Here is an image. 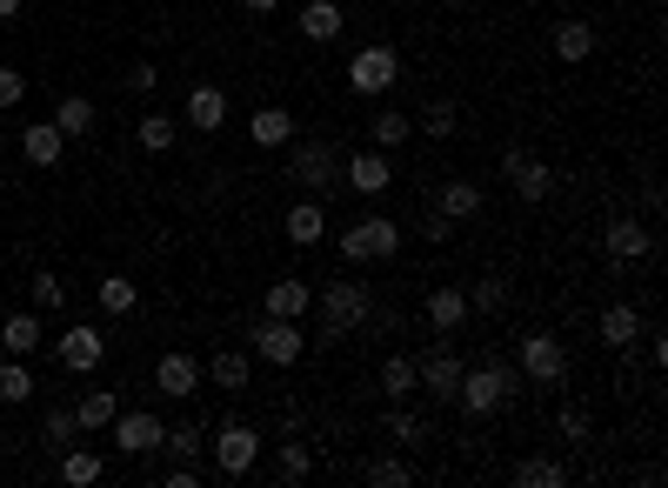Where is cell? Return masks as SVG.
I'll use <instances>...</instances> for the list:
<instances>
[{"instance_id":"cell-18","label":"cell","mask_w":668,"mask_h":488,"mask_svg":"<svg viewBox=\"0 0 668 488\" xmlns=\"http://www.w3.org/2000/svg\"><path fill=\"white\" fill-rule=\"evenodd\" d=\"M227 121V95L214 88V80H201V88L188 95V127H201V134H214Z\"/></svg>"},{"instance_id":"cell-13","label":"cell","mask_w":668,"mask_h":488,"mask_svg":"<svg viewBox=\"0 0 668 488\" xmlns=\"http://www.w3.org/2000/svg\"><path fill=\"white\" fill-rule=\"evenodd\" d=\"M501 168H509V181H515V195H522V201H548V195H555V175L542 168L535 154H522V147H515L509 160H501Z\"/></svg>"},{"instance_id":"cell-39","label":"cell","mask_w":668,"mask_h":488,"mask_svg":"<svg viewBox=\"0 0 668 488\" xmlns=\"http://www.w3.org/2000/svg\"><path fill=\"white\" fill-rule=\"evenodd\" d=\"M468 308L501 314V308H509V281H494V275H488V281H475V288H468Z\"/></svg>"},{"instance_id":"cell-48","label":"cell","mask_w":668,"mask_h":488,"mask_svg":"<svg viewBox=\"0 0 668 488\" xmlns=\"http://www.w3.org/2000/svg\"><path fill=\"white\" fill-rule=\"evenodd\" d=\"M127 88H134V95H154V88H160V74H154V67H147V60H141V67H134V74H127Z\"/></svg>"},{"instance_id":"cell-5","label":"cell","mask_w":668,"mask_h":488,"mask_svg":"<svg viewBox=\"0 0 668 488\" xmlns=\"http://www.w3.org/2000/svg\"><path fill=\"white\" fill-rule=\"evenodd\" d=\"M401 248V228L388 221V214H368V221H355L348 234H342V255L348 262H388Z\"/></svg>"},{"instance_id":"cell-40","label":"cell","mask_w":668,"mask_h":488,"mask_svg":"<svg viewBox=\"0 0 668 488\" xmlns=\"http://www.w3.org/2000/svg\"><path fill=\"white\" fill-rule=\"evenodd\" d=\"M388 435L408 442V448H422V442H428V422H422V415H408V409H394V415H388Z\"/></svg>"},{"instance_id":"cell-22","label":"cell","mask_w":668,"mask_h":488,"mask_svg":"<svg viewBox=\"0 0 668 488\" xmlns=\"http://www.w3.org/2000/svg\"><path fill=\"white\" fill-rule=\"evenodd\" d=\"M247 134H255V147H288L294 141V114L288 108H255V127Z\"/></svg>"},{"instance_id":"cell-49","label":"cell","mask_w":668,"mask_h":488,"mask_svg":"<svg viewBox=\"0 0 668 488\" xmlns=\"http://www.w3.org/2000/svg\"><path fill=\"white\" fill-rule=\"evenodd\" d=\"M201 475H194V462H181V468H167V488H194Z\"/></svg>"},{"instance_id":"cell-34","label":"cell","mask_w":668,"mask_h":488,"mask_svg":"<svg viewBox=\"0 0 668 488\" xmlns=\"http://www.w3.org/2000/svg\"><path fill=\"white\" fill-rule=\"evenodd\" d=\"M368 134H375V147L388 154V147H401V141L414 134V121H408L401 108H388V114H375V127H368Z\"/></svg>"},{"instance_id":"cell-23","label":"cell","mask_w":668,"mask_h":488,"mask_svg":"<svg viewBox=\"0 0 668 488\" xmlns=\"http://www.w3.org/2000/svg\"><path fill=\"white\" fill-rule=\"evenodd\" d=\"M114 415H121V395H108V388H94V395H80V401H74V422L88 429V435H94V429H108Z\"/></svg>"},{"instance_id":"cell-51","label":"cell","mask_w":668,"mask_h":488,"mask_svg":"<svg viewBox=\"0 0 668 488\" xmlns=\"http://www.w3.org/2000/svg\"><path fill=\"white\" fill-rule=\"evenodd\" d=\"M21 8H27V0H0V21H14Z\"/></svg>"},{"instance_id":"cell-30","label":"cell","mask_w":668,"mask_h":488,"mask_svg":"<svg viewBox=\"0 0 668 488\" xmlns=\"http://www.w3.org/2000/svg\"><path fill=\"white\" fill-rule=\"evenodd\" d=\"M60 481L94 488V481H101V455H94V448H60Z\"/></svg>"},{"instance_id":"cell-26","label":"cell","mask_w":668,"mask_h":488,"mask_svg":"<svg viewBox=\"0 0 668 488\" xmlns=\"http://www.w3.org/2000/svg\"><path fill=\"white\" fill-rule=\"evenodd\" d=\"M301 34H308L314 47H327L334 34H342V8H334V0H308V14H301Z\"/></svg>"},{"instance_id":"cell-42","label":"cell","mask_w":668,"mask_h":488,"mask_svg":"<svg viewBox=\"0 0 668 488\" xmlns=\"http://www.w3.org/2000/svg\"><path fill=\"white\" fill-rule=\"evenodd\" d=\"M308 468H314V455H308V442H294V435H288V442H281V481H301Z\"/></svg>"},{"instance_id":"cell-19","label":"cell","mask_w":668,"mask_h":488,"mask_svg":"<svg viewBox=\"0 0 668 488\" xmlns=\"http://www.w3.org/2000/svg\"><path fill=\"white\" fill-rule=\"evenodd\" d=\"M602 342H609V348H635V342H642V314H635L628 301L602 308Z\"/></svg>"},{"instance_id":"cell-15","label":"cell","mask_w":668,"mask_h":488,"mask_svg":"<svg viewBox=\"0 0 668 488\" xmlns=\"http://www.w3.org/2000/svg\"><path fill=\"white\" fill-rule=\"evenodd\" d=\"M388 181H394V168H388L381 147H361V154L348 160V188H355V195H388Z\"/></svg>"},{"instance_id":"cell-8","label":"cell","mask_w":668,"mask_h":488,"mask_svg":"<svg viewBox=\"0 0 668 488\" xmlns=\"http://www.w3.org/2000/svg\"><path fill=\"white\" fill-rule=\"evenodd\" d=\"M214 462H221V475H247V468L261 462V429L221 422V435H214Z\"/></svg>"},{"instance_id":"cell-17","label":"cell","mask_w":668,"mask_h":488,"mask_svg":"<svg viewBox=\"0 0 668 488\" xmlns=\"http://www.w3.org/2000/svg\"><path fill=\"white\" fill-rule=\"evenodd\" d=\"M327 234V208L308 195V201H294L288 208V241H294V248H314V241Z\"/></svg>"},{"instance_id":"cell-6","label":"cell","mask_w":668,"mask_h":488,"mask_svg":"<svg viewBox=\"0 0 668 488\" xmlns=\"http://www.w3.org/2000/svg\"><path fill=\"white\" fill-rule=\"evenodd\" d=\"M108 429H114V448H121V455H154V448H167V422H160L154 409H121Z\"/></svg>"},{"instance_id":"cell-7","label":"cell","mask_w":668,"mask_h":488,"mask_svg":"<svg viewBox=\"0 0 668 488\" xmlns=\"http://www.w3.org/2000/svg\"><path fill=\"white\" fill-rule=\"evenodd\" d=\"M301 348H308L301 321H281V314L255 321V355H261V362H275V368H294V362H301Z\"/></svg>"},{"instance_id":"cell-20","label":"cell","mask_w":668,"mask_h":488,"mask_svg":"<svg viewBox=\"0 0 668 488\" xmlns=\"http://www.w3.org/2000/svg\"><path fill=\"white\" fill-rule=\"evenodd\" d=\"M308 308H314V288H308V281H294V275H288V281H275V288H268V314H281V321H301Z\"/></svg>"},{"instance_id":"cell-33","label":"cell","mask_w":668,"mask_h":488,"mask_svg":"<svg viewBox=\"0 0 668 488\" xmlns=\"http://www.w3.org/2000/svg\"><path fill=\"white\" fill-rule=\"evenodd\" d=\"M41 435H47V448H74L80 422H74V409H67V401H54V409L41 415Z\"/></svg>"},{"instance_id":"cell-16","label":"cell","mask_w":668,"mask_h":488,"mask_svg":"<svg viewBox=\"0 0 668 488\" xmlns=\"http://www.w3.org/2000/svg\"><path fill=\"white\" fill-rule=\"evenodd\" d=\"M21 154L34 160V168H54V160L67 154V134H60L54 121H41V127H21Z\"/></svg>"},{"instance_id":"cell-37","label":"cell","mask_w":668,"mask_h":488,"mask_svg":"<svg viewBox=\"0 0 668 488\" xmlns=\"http://www.w3.org/2000/svg\"><path fill=\"white\" fill-rule=\"evenodd\" d=\"M34 395V375L21 368V355H8L0 362V401H27Z\"/></svg>"},{"instance_id":"cell-9","label":"cell","mask_w":668,"mask_h":488,"mask_svg":"<svg viewBox=\"0 0 668 488\" xmlns=\"http://www.w3.org/2000/svg\"><path fill=\"white\" fill-rule=\"evenodd\" d=\"M414 381H422L435 401H455V388H461V355H455L448 342H435L422 362H414Z\"/></svg>"},{"instance_id":"cell-44","label":"cell","mask_w":668,"mask_h":488,"mask_svg":"<svg viewBox=\"0 0 668 488\" xmlns=\"http://www.w3.org/2000/svg\"><path fill=\"white\" fill-rule=\"evenodd\" d=\"M167 448H175V455H201V422H181V429H167Z\"/></svg>"},{"instance_id":"cell-28","label":"cell","mask_w":668,"mask_h":488,"mask_svg":"<svg viewBox=\"0 0 668 488\" xmlns=\"http://www.w3.org/2000/svg\"><path fill=\"white\" fill-rule=\"evenodd\" d=\"M555 54H561V60H589V54H595V27H589V21H561V27H555Z\"/></svg>"},{"instance_id":"cell-1","label":"cell","mask_w":668,"mask_h":488,"mask_svg":"<svg viewBox=\"0 0 668 488\" xmlns=\"http://www.w3.org/2000/svg\"><path fill=\"white\" fill-rule=\"evenodd\" d=\"M314 308H321V335L342 342L348 329H361V321H368L375 295H368V281H355V275H334V281L314 288Z\"/></svg>"},{"instance_id":"cell-46","label":"cell","mask_w":668,"mask_h":488,"mask_svg":"<svg viewBox=\"0 0 668 488\" xmlns=\"http://www.w3.org/2000/svg\"><path fill=\"white\" fill-rule=\"evenodd\" d=\"M21 95H27V80L14 67H0V108H21Z\"/></svg>"},{"instance_id":"cell-41","label":"cell","mask_w":668,"mask_h":488,"mask_svg":"<svg viewBox=\"0 0 668 488\" xmlns=\"http://www.w3.org/2000/svg\"><path fill=\"white\" fill-rule=\"evenodd\" d=\"M422 134L448 141V134H455V101H428V108H422Z\"/></svg>"},{"instance_id":"cell-45","label":"cell","mask_w":668,"mask_h":488,"mask_svg":"<svg viewBox=\"0 0 668 488\" xmlns=\"http://www.w3.org/2000/svg\"><path fill=\"white\" fill-rule=\"evenodd\" d=\"M34 301H41V314H54V308L67 301V288H60L54 275H34Z\"/></svg>"},{"instance_id":"cell-25","label":"cell","mask_w":668,"mask_h":488,"mask_svg":"<svg viewBox=\"0 0 668 488\" xmlns=\"http://www.w3.org/2000/svg\"><path fill=\"white\" fill-rule=\"evenodd\" d=\"M0 348H8V355H34L41 348V314H8V321H0Z\"/></svg>"},{"instance_id":"cell-4","label":"cell","mask_w":668,"mask_h":488,"mask_svg":"<svg viewBox=\"0 0 668 488\" xmlns=\"http://www.w3.org/2000/svg\"><path fill=\"white\" fill-rule=\"evenodd\" d=\"M394 80H401V54H394V47H381V41H375V47H361V54L348 60V88H355V95H368V101H375V95H388Z\"/></svg>"},{"instance_id":"cell-10","label":"cell","mask_w":668,"mask_h":488,"mask_svg":"<svg viewBox=\"0 0 668 488\" xmlns=\"http://www.w3.org/2000/svg\"><path fill=\"white\" fill-rule=\"evenodd\" d=\"M101 362H108V335L94 329V321H80V329H67V335H60V368L94 375Z\"/></svg>"},{"instance_id":"cell-27","label":"cell","mask_w":668,"mask_h":488,"mask_svg":"<svg viewBox=\"0 0 668 488\" xmlns=\"http://www.w3.org/2000/svg\"><path fill=\"white\" fill-rule=\"evenodd\" d=\"M414 388H422V381H414V355H388L381 362V395L388 401H408Z\"/></svg>"},{"instance_id":"cell-38","label":"cell","mask_w":668,"mask_h":488,"mask_svg":"<svg viewBox=\"0 0 668 488\" xmlns=\"http://www.w3.org/2000/svg\"><path fill=\"white\" fill-rule=\"evenodd\" d=\"M134 301H141V295H134L127 275H108V281H101V308H108V314H134Z\"/></svg>"},{"instance_id":"cell-24","label":"cell","mask_w":668,"mask_h":488,"mask_svg":"<svg viewBox=\"0 0 668 488\" xmlns=\"http://www.w3.org/2000/svg\"><path fill=\"white\" fill-rule=\"evenodd\" d=\"M435 208H442L448 221H468V214H481V188H475V181H442V188H435Z\"/></svg>"},{"instance_id":"cell-21","label":"cell","mask_w":668,"mask_h":488,"mask_svg":"<svg viewBox=\"0 0 668 488\" xmlns=\"http://www.w3.org/2000/svg\"><path fill=\"white\" fill-rule=\"evenodd\" d=\"M422 308H428V321H435V329L448 335V329H461V321H468V288H435Z\"/></svg>"},{"instance_id":"cell-50","label":"cell","mask_w":668,"mask_h":488,"mask_svg":"<svg viewBox=\"0 0 668 488\" xmlns=\"http://www.w3.org/2000/svg\"><path fill=\"white\" fill-rule=\"evenodd\" d=\"M241 8H247V14H275V8H281V0H241Z\"/></svg>"},{"instance_id":"cell-12","label":"cell","mask_w":668,"mask_h":488,"mask_svg":"<svg viewBox=\"0 0 668 488\" xmlns=\"http://www.w3.org/2000/svg\"><path fill=\"white\" fill-rule=\"evenodd\" d=\"M648 228L642 221H609V234H602V255L615 262V268H628V262H648Z\"/></svg>"},{"instance_id":"cell-36","label":"cell","mask_w":668,"mask_h":488,"mask_svg":"<svg viewBox=\"0 0 668 488\" xmlns=\"http://www.w3.org/2000/svg\"><path fill=\"white\" fill-rule=\"evenodd\" d=\"M134 134H141V147H147V154H167V147H175V141H181V127H175V121H167V114H147V121H141Z\"/></svg>"},{"instance_id":"cell-2","label":"cell","mask_w":668,"mask_h":488,"mask_svg":"<svg viewBox=\"0 0 668 488\" xmlns=\"http://www.w3.org/2000/svg\"><path fill=\"white\" fill-rule=\"evenodd\" d=\"M509 395H515V368H509V362H475V368H461L455 409H468V415H494Z\"/></svg>"},{"instance_id":"cell-35","label":"cell","mask_w":668,"mask_h":488,"mask_svg":"<svg viewBox=\"0 0 668 488\" xmlns=\"http://www.w3.org/2000/svg\"><path fill=\"white\" fill-rule=\"evenodd\" d=\"M361 481H375V488H401V481H414V462L381 455V462H368V468H361Z\"/></svg>"},{"instance_id":"cell-29","label":"cell","mask_w":668,"mask_h":488,"mask_svg":"<svg viewBox=\"0 0 668 488\" xmlns=\"http://www.w3.org/2000/svg\"><path fill=\"white\" fill-rule=\"evenodd\" d=\"M94 121H101V108H94L88 95H67V101H60V114H54V127H60V134H94Z\"/></svg>"},{"instance_id":"cell-14","label":"cell","mask_w":668,"mask_h":488,"mask_svg":"<svg viewBox=\"0 0 668 488\" xmlns=\"http://www.w3.org/2000/svg\"><path fill=\"white\" fill-rule=\"evenodd\" d=\"M154 388H160L167 401H188V395L201 388V362H194V355H160V368H154Z\"/></svg>"},{"instance_id":"cell-32","label":"cell","mask_w":668,"mask_h":488,"mask_svg":"<svg viewBox=\"0 0 668 488\" xmlns=\"http://www.w3.org/2000/svg\"><path fill=\"white\" fill-rule=\"evenodd\" d=\"M247 368H255V362H247L241 348H221V355L208 362V375H214V388H227V395H234V388H247Z\"/></svg>"},{"instance_id":"cell-31","label":"cell","mask_w":668,"mask_h":488,"mask_svg":"<svg viewBox=\"0 0 668 488\" xmlns=\"http://www.w3.org/2000/svg\"><path fill=\"white\" fill-rule=\"evenodd\" d=\"M515 481H522V488H561V481H568V468H561V462H548V455H522V462H515Z\"/></svg>"},{"instance_id":"cell-47","label":"cell","mask_w":668,"mask_h":488,"mask_svg":"<svg viewBox=\"0 0 668 488\" xmlns=\"http://www.w3.org/2000/svg\"><path fill=\"white\" fill-rule=\"evenodd\" d=\"M448 228H455V221H448L442 208H428V214H422V241H448Z\"/></svg>"},{"instance_id":"cell-11","label":"cell","mask_w":668,"mask_h":488,"mask_svg":"<svg viewBox=\"0 0 668 488\" xmlns=\"http://www.w3.org/2000/svg\"><path fill=\"white\" fill-rule=\"evenodd\" d=\"M522 375H528V381H542V388H555V381L568 375L561 342H555V335H522Z\"/></svg>"},{"instance_id":"cell-43","label":"cell","mask_w":668,"mask_h":488,"mask_svg":"<svg viewBox=\"0 0 668 488\" xmlns=\"http://www.w3.org/2000/svg\"><path fill=\"white\" fill-rule=\"evenodd\" d=\"M555 422H561V435H568V442H589V435H595V422H589V409H575V401H568V409H561Z\"/></svg>"},{"instance_id":"cell-3","label":"cell","mask_w":668,"mask_h":488,"mask_svg":"<svg viewBox=\"0 0 668 488\" xmlns=\"http://www.w3.org/2000/svg\"><path fill=\"white\" fill-rule=\"evenodd\" d=\"M288 175L314 195H334V175H342V160H334L327 141H288Z\"/></svg>"}]
</instances>
